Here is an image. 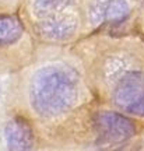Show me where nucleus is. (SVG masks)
<instances>
[{"label":"nucleus","mask_w":144,"mask_h":151,"mask_svg":"<svg viewBox=\"0 0 144 151\" xmlns=\"http://www.w3.org/2000/svg\"><path fill=\"white\" fill-rule=\"evenodd\" d=\"M77 77L59 66H48L32 78L30 95L34 109L42 116H56L69 111L77 101Z\"/></svg>","instance_id":"nucleus-1"},{"label":"nucleus","mask_w":144,"mask_h":151,"mask_svg":"<svg viewBox=\"0 0 144 151\" xmlns=\"http://www.w3.org/2000/svg\"><path fill=\"white\" fill-rule=\"evenodd\" d=\"M113 102L126 113L144 116V73L132 71L119 81Z\"/></svg>","instance_id":"nucleus-2"},{"label":"nucleus","mask_w":144,"mask_h":151,"mask_svg":"<svg viewBox=\"0 0 144 151\" xmlns=\"http://www.w3.org/2000/svg\"><path fill=\"white\" fill-rule=\"evenodd\" d=\"M95 127L108 141L119 143L134 136L136 127L129 118L116 112H101L95 116Z\"/></svg>","instance_id":"nucleus-3"},{"label":"nucleus","mask_w":144,"mask_h":151,"mask_svg":"<svg viewBox=\"0 0 144 151\" xmlns=\"http://www.w3.org/2000/svg\"><path fill=\"white\" fill-rule=\"evenodd\" d=\"M77 29L76 18L63 14L43 17L37 24V31L39 35L52 41H63L70 38Z\"/></svg>","instance_id":"nucleus-4"},{"label":"nucleus","mask_w":144,"mask_h":151,"mask_svg":"<svg viewBox=\"0 0 144 151\" xmlns=\"http://www.w3.org/2000/svg\"><path fill=\"white\" fill-rule=\"evenodd\" d=\"M6 140L9 151H32L34 132L30 122L21 116L13 118L6 126Z\"/></svg>","instance_id":"nucleus-5"},{"label":"nucleus","mask_w":144,"mask_h":151,"mask_svg":"<svg viewBox=\"0 0 144 151\" xmlns=\"http://www.w3.org/2000/svg\"><path fill=\"white\" fill-rule=\"evenodd\" d=\"M129 13L127 3L125 0H96L91 6L90 17L94 24L101 21L120 22Z\"/></svg>","instance_id":"nucleus-6"},{"label":"nucleus","mask_w":144,"mask_h":151,"mask_svg":"<svg viewBox=\"0 0 144 151\" xmlns=\"http://www.w3.org/2000/svg\"><path fill=\"white\" fill-rule=\"evenodd\" d=\"M22 34V25L17 18H0V48L9 46L18 41Z\"/></svg>","instance_id":"nucleus-7"},{"label":"nucleus","mask_w":144,"mask_h":151,"mask_svg":"<svg viewBox=\"0 0 144 151\" xmlns=\"http://www.w3.org/2000/svg\"><path fill=\"white\" fill-rule=\"evenodd\" d=\"M73 0H35L34 3V13L39 18L59 14L66 7H69Z\"/></svg>","instance_id":"nucleus-8"}]
</instances>
